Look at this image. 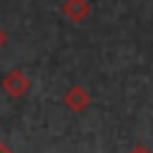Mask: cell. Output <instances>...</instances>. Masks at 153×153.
<instances>
[{"label": "cell", "instance_id": "obj_1", "mask_svg": "<svg viewBox=\"0 0 153 153\" xmlns=\"http://www.w3.org/2000/svg\"><path fill=\"white\" fill-rule=\"evenodd\" d=\"M29 88H31V81L22 69H10L2 76V91L10 98H22V96H26Z\"/></svg>", "mask_w": 153, "mask_h": 153}, {"label": "cell", "instance_id": "obj_2", "mask_svg": "<svg viewBox=\"0 0 153 153\" xmlns=\"http://www.w3.org/2000/svg\"><path fill=\"white\" fill-rule=\"evenodd\" d=\"M62 103H65V108H69L72 112H84V110L91 105V93H88L84 86H79V84H72V86L65 91V96H62Z\"/></svg>", "mask_w": 153, "mask_h": 153}, {"label": "cell", "instance_id": "obj_3", "mask_svg": "<svg viewBox=\"0 0 153 153\" xmlns=\"http://www.w3.org/2000/svg\"><path fill=\"white\" fill-rule=\"evenodd\" d=\"M88 12H91V2L88 0H65L62 2V14L74 24L84 22L88 17Z\"/></svg>", "mask_w": 153, "mask_h": 153}, {"label": "cell", "instance_id": "obj_4", "mask_svg": "<svg viewBox=\"0 0 153 153\" xmlns=\"http://www.w3.org/2000/svg\"><path fill=\"white\" fill-rule=\"evenodd\" d=\"M7 41H10V38H7V33H5V29L0 26V48H5V45H7Z\"/></svg>", "mask_w": 153, "mask_h": 153}, {"label": "cell", "instance_id": "obj_5", "mask_svg": "<svg viewBox=\"0 0 153 153\" xmlns=\"http://www.w3.org/2000/svg\"><path fill=\"white\" fill-rule=\"evenodd\" d=\"M129 153H153V151H148L146 146H141V143H139V146H134V148H131Z\"/></svg>", "mask_w": 153, "mask_h": 153}, {"label": "cell", "instance_id": "obj_6", "mask_svg": "<svg viewBox=\"0 0 153 153\" xmlns=\"http://www.w3.org/2000/svg\"><path fill=\"white\" fill-rule=\"evenodd\" d=\"M0 153H12V151H10V148H7V146H5L2 141H0Z\"/></svg>", "mask_w": 153, "mask_h": 153}]
</instances>
